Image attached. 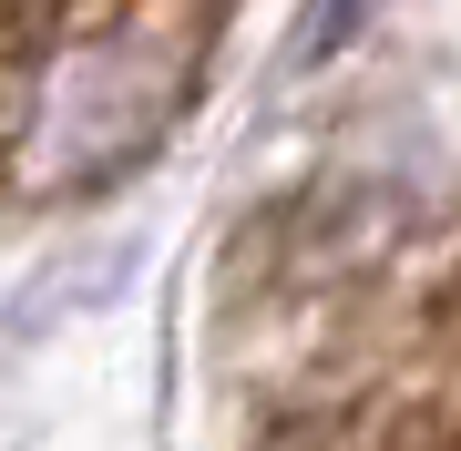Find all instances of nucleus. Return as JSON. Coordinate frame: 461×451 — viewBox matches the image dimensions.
I'll return each instance as SVG.
<instances>
[{
    "label": "nucleus",
    "instance_id": "1",
    "mask_svg": "<svg viewBox=\"0 0 461 451\" xmlns=\"http://www.w3.org/2000/svg\"><path fill=\"white\" fill-rule=\"evenodd\" d=\"M195 0H0V205L103 175L205 83Z\"/></svg>",
    "mask_w": 461,
    "mask_h": 451
},
{
    "label": "nucleus",
    "instance_id": "2",
    "mask_svg": "<svg viewBox=\"0 0 461 451\" xmlns=\"http://www.w3.org/2000/svg\"><path fill=\"white\" fill-rule=\"evenodd\" d=\"M420 410H400L390 431H411V441H461V287L441 298V329H430V359H420Z\"/></svg>",
    "mask_w": 461,
    "mask_h": 451
}]
</instances>
